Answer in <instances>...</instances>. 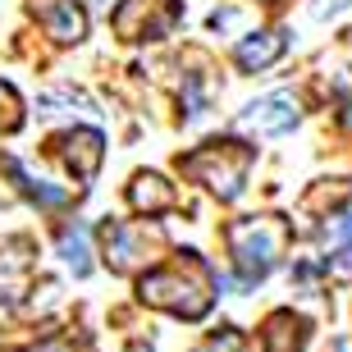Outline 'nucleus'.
<instances>
[{"mask_svg": "<svg viewBox=\"0 0 352 352\" xmlns=\"http://www.w3.org/2000/svg\"><path fill=\"white\" fill-rule=\"evenodd\" d=\"M51 146H55V156L65 160V170L82 183L96 179V170H101V160H105V138L96 129H69Z\"/></svg>", "mask_w": 352, "mask_h": 352, "instance_id": "0eeeda50", "label": "nucleus"}, {"mask_svg": "<svg viewBox=\"0 0 352 352\" xmlns=\"http://www.w3.org/2000/svg\"><path fill=\"white\" fill-rule=\"evenodd\" d=\"M224 243H229L238 279L256 284L284 261L288 243H293V224L284 215H243V220H234L224 229Z\"/></svg>", "mask_w": 352, "mask_h": 352, "instance_id": "7ed1b4c3", "label": "nucleus"}, {"mask_svg": "<svg viewBox=\"0 0 352 352\" xmlns=\"http://www.w3.org/2000/svg\"><path fill=\"white\" fill-rule=\"evenodd\" d=\"M238 119H243V129L256 133V138H284V133L298 129L302 105H298L293 91H270V96H261V101H252Z\"/></svg>", "mask_w": 352, "mask_h": 352, "instance_id": "423d86ee", "label": "nucleus"}, {"mask_svg": "<svg viewBox=\"0 0 352 352\" xmlns=\"http://www.w3.org/2000/svg\"><path fill=\"white\" fill-rule=\"evenodd\" d=\"M138 298L174 320H201L215 302V274L197 252H174L165 265H151L138 279Z\"/></svg>", "mask_w": 352, "mask_h": 352, "instance_id": "f257e3e1", "label": "nucleus"}, {"mask_svg": "<svg viewBox=\"0 0 352 352\" xmlns=\"http://www.w3.org/2000/svg\"><path fill=\"white\" fill-rule=\"evenodd\" d=\"M256 165V146L243 142V138H210L197 151L179 156V174L183 179L201 183L210 197L220 201H238L243 188H248V174Z\"/></svg>", "mask_w": 352, "mask_h": 352, "instance_id": "f03ea898", "label": "nucleus"}, {"mask_svg": "<svg viewBox=\"0 0 352 352\" xmlns=\"http://www.w3.org/2000/svg\"><path fill=\"white\" fill-rule=\"evenodd\" d=\"M19 129H23V96L10 82H0V133H19Z\"/></svg>", "mask_w": 352, "mask_h": 352, "instance_id": "dca6fc26", "label": "nucleus"}, {"mask_svg": "<svg viewBox=\"0 0 352 352\" xmlns=\"http://www.w3.org/2000/svg\"><path fill=\"white\" fill-rule=\"evenodd\" d=\"M343 197H348V188H343V183H334V188H316L311 197H307V201H302V210H329V206H343Z\"/></svg>", "mask_w": 352, "mask_h": 352, "instance_id": "a211bd4d", "label": "nucleus"}, {"mask_svg": "<svg viewBox=\"0 0 352 352\" xmlns=\"http://www.w3.org/2000/svg\"><path fill=\"white\" fill-rule=\"evenodd\" d=\"M32 270V243L28 238H5L0 243V298H14L28 284Z\"/></svg>", "mask_w": 352, "mask_h": 352, "instance_id": "f8f14e48", "label": "nucleus"}, {"mask_svg": "<svg viewBox=\"0 0 352 352\" xmlns=\"http://www.w3.org/2000/svg\"><path fill=\"white\" fill-rule=\"evenodd\" d=\"M5 170H10L14 179H19V188H23V192L32 197L37 206H65V201H69L65 188H55V183H46V179H32V174H28L23 165H19V160H5Z\"/></svg>", "mask_w": 352, "mask_h": 352, "instance_id": "4468645a", "label": "nucleus"}, {"mask_svg": "<svg viewBox=\"0 0 352 352\" xmlns=\"http://www.w3.org/2000/svg\"><path fill=\"white\" fill-rule=\"evenodd\" d=\"M339 261H343V265H352V215L339 224Z\"/></svg>", "mask_w": 352, "mask_h": 352, "instance_id": "aec40b11", "label": "nucleus"}, {"mask_svg": "<svg viewBox=\"0 0 352 352\" xmlns=\"http://www.w3.org/2000/svg\"><path fill=\"white\" fill-rule=\"evenodd\" d=\"M261 5H284V0H261Z\"/></svg>", "mask_w": 352, "mask_h": 352, "instance_id": "412c9836", "label": "nucleus"}, {"mask_svg": "<svg viewBox=\"0 0 352 352\" xmlns=\"http://www.w3.org/2000/svg\"><path fill=\"white\" fill-rule=\"evenodd\" d=\"M60 256H65V265L74 274H87L91 270V243H87V224L74 220L60 229Z\"/></svg>", "mask_w": 352, "mask_h": 352, "instance_id": "ddd939ff", "label": "nucleus"}, {"mask_svg": "<svg viewBox=\"0 0 352 352\" xmlns=\"http://www.w3.org/2000/svg\"><path fill=\"white\" fill-rule=\"evenodd\" d=\"M165 252V234L156 224L146 220H119V224H105V238H101V261L110 265L115 274H133L151 265Z\"/></svg>", "mask_w": 352, "mask_h": 352, "instance_id": "20e7f679", "label": "nucleus"}, {"mask_svg": "<svg viewBox=\"0 0 352 352\" xmlns=\"http://www.w3.org/2000/svg\"><path fill=\"white\" fill-rule=\"evenodd\" d=\"M32 14L55 46H78L87 37V10L78 0H32Z\"/></svg>", "mask_w": 352, "mask_h": 352, "instance_id": "6e6552de", "label": "nucleus"}, {"mask_svg": "<svg viewBox=\"0 0 352 352\" xmlns=\"http://www.w3.org/2000/svg\"><path fill=\"white\" fill-rule=\"evenodd\" d=\"M210 74H188L183 78V91H179V105H183V119H197V115H206V105H210Z\"/></svg>", "mask_w": 352, "mask_h": 352, "instance_id": "2eb2a0df", "label": "nucleus"}, {"mask_svg": "<svg viewBox=\"0 0 352 352\" xmlns=\"http://www.w3.org/2000/svg\"><path fill=\"white\" fill-rule=\"evenodd\" d=\"M307 339H311V325L302 316L274 311L256 334V352H307Z\"/></svg>", "mask_w": 352, "mask_h": 352, "instance_id": "9b49d317", "label": "nucleus"}, {"mask_svg": "<svg viewBox=\"0 0 352 352\" xmlns=\"http://www.w3.org/2000/svg\"><path fill=\"white\" fill-rule=\"evenodd\" d=\"M284 51H288V37L279 32V28H256V32H248V37H238L234 65L243 69V74H261V69H270L274 60H284Z\"/></svg>", "mask_w": 352, "mask_h": 352, "instance_id": "1a4fd4ad", "label": "nucleus"}, {"mask_svg": "<svg viewBox=\"0 0 352 352\" xmlns=\"http://www.w3.org/2000/svg\"><path fill=\"white\" fill-rule=\"evenodd\" d=\"M28 352H87L78 339H41V343H32Z\"/></svg>", "mask_w": 352, "mask_h": 352, "instance_id": "6ab92c4d", "label": "nucleus"}, {"mask_svg": "<svg viewBox=\"0 0 352 352\" xmlns=\"http://www.w3.org/2000/svg\"><path fill=\"white\" fill-rule=\"evenodd\" d=\"M192 352H243V334H238L234 325H224V329H215V334H206Z\"/></svg>", "mask_w": 352, "mask_h": 352, "instance_id": "f3484780", "label": "nucleus"}, {"mask_svg": "<svg viewBox=\"0 0 352 352\" xmlns=\"http://www.w3.org/2000/svg\"><path fill=\"white\" fill-rule=\"evenodd\" d=\"M179 0H119V10L110 14L119 41H160L179 28Z\"/></svg>", "mask_w": 352, "mask_h": 352, "instance_id": "39448f33", "label": "nucleus"}, {"mask_svg": "<svg viewBox=\"0 0 352 352\" xmlns=\"http://www.w3.org/2000/svg\"><path fill=\"white\" fill-rule=\"evenodd\" d=\"M129 206L138 210V215H146V220H156V215H165V210L179 206V192H174V183L165 179V174L138 170L133 183H129Z\"/></svg>", "mask_w": 352, "mask_h": 352, "instance_id": "9d476101", "label": "nucleus"}]
</instances>
